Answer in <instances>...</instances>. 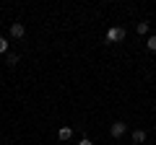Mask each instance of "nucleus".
<instances>
[{
    "instance_id": "f257e3e1",
    "label": "nucleus",
    "mask_w": 156,
    "mask_h": 145,
    "mask_svg": "<svg viewBox=\"0 0 156 145\" xmlns=\"http://www.w3.org/2000/svg\"><path fill=\"white\" fill-rule=\"evenodd\" d=\"M125 39V29L122 26H112L107 31V42H122Z\"/></svg>"
},
{
    "instance_id": "f03ea898",
    "label": "nucleus",
    "mask_w": 156,
    "mask_h": 145,
    "mask_svg": "<svg viewBox=\"0 0 156 145\" xmlns=\"http://www.w3.org/2000/svg\"><path fill=\"white\" fill-rule=\"evenodd\" d=\"M125 130H128V124H125V122H115V124L109 127V135H112V137H122Z\"/></svg>"
},
{
    "instance_id": "7ed1b4c3",
    "label": "nucleus",
    "mask_w": 156,
    "mask_h": 145,
    "mask_svg": "<svg viewBox=\"0 0 156 145\" xmlns=\"http://www.w3.org/2000/svg\"><path fill=\"white\" fill-rule=\"evenodd\" d=\"M23 34H26V29H23V23H11V36H13V39H21V36H23Z\"/></svg>"
},
{
    "instance_id": "20e7f679",
    "label": "nucleus",
    "mask_w": 156,
    "mask_h": 145,
    "mask_svg": "<svg viewBox=\"0 0 156 145\" xmlns=\"http://www.w3.org/2000/svg\"><path fill=\"white\" fill-rule=\"evenodd\" d=\"M70 137H73V130L70 127H60V130H57V140L65 143V140H70Z\"/></svg>"
},
{
    "instance_id": "39448f33",
    "label": "nucleus",
    "mask_w": 156,
    "mask_h": 145,
    "mask_svg": "<svg viewBox=\"0 0 156 145\" xmlns=\"http://www.w3.org/2000/svg\"><path fill=\"white\" fill-rule=\"evenodd\" d=\"M130 137H133V143H146V132H143V130H133V135H130Z\"/></svg>"
},
{
    "instance_id": "423d86ee",
    "label": "nucleus",
    "mask_w": 156,
    "mask_h": 145,
    "mask_svg": "<svg viewBox=\"0 0 156 145\" xmlns=\"http://www.w3.org/2000/svg\"><path fill=\"white\" fill-rule=\"evenodd\" d=\"M135 31H138V36H140V34H148V23H146V21H140L138 26H135Z\"/></svg>"
},
{
    "instance_id": "0eeeda50",
    "label": "nucleus",
    "mask_w": 156,
    "mask_h": 145,
    "mask_svg": "<svg viewBox=\"0 0 156 145\" xmlns=\"http://www.w3.org/2000/svg\"><path fill=\"white\" fill-rule=\"evenodd\" d=\"M146 47H148L151 52H156V34H154V36H148V39H146Z\"/></svg>"
},
{
    "instance_id": "6e6552de",
    "label": "nucleus",
    "mask_w": 156,
    "mask_h": 145,
    "mask_svg": "<svg viewBox=\"0 0 156 145\" xmlns=\"http://www.w3.org/2000/svg\"><path fill=\"white\" fill-rule=\"evenodd\" d=\"M5 52H8V39L0 36V55H5Z\"/></svg>"
},
{
    "instance_id": "1a4fd4ad",
    "label": "nucleus",
    "mask_w": 156,
    "mask_h": 145,
    "mask_svg": "<svg viewBox=\"0 0 156 145\" xmlns=\"http://www.w3.org/2000/svg\"><path fill=\"white\" fill-rule=\"evenodd\" d=\"M78 145H94V143H91L89 137H81V140H78Z\"/></svg>"
}]
</instances>
